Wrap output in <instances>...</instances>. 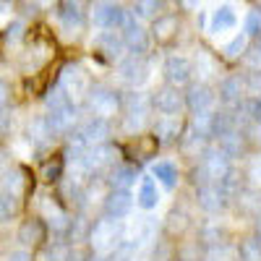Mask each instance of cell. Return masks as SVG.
I'll return each mask as SVG.
<instances>
[{
	"label": "cell",
	"mask_w": 261,
	"mask_h": 261,
	"mask_svg": "<svg viewBox=\"0 0 261 261\" xmlns=\"http://www.w3.org/2000/svg\"><path fill=\"white\" fill-rule=\"evenodd\" d=\"M136 204L141 206V209H154L157 204H160V186H157V180L151 178V175H146V178H141L139 180V188H136Z\"/></svg>",
	"instance_id": "obj_9"
},
{
	"label": "cell",
	"mask_w": 261,
	"mask_h": 261,
	"mask_svg": "<svg viewBox=\"0 0 261 261\" xmlns=\"http://www.w3.org/2000/svg\"><path fill=\"white\" fill-rule=\"evenodd\" d=\"M89 105H92V113L97 118H113L118 113V94L110 89H92Z\"/></svg>",
	"instance_id": "obj_4"
},
{
	"label": "cell",
	"mask_w": 261,
	"mask_h": 261,
	"mask_svg": "<svg viewBox=\"0 0 261 261\" xmlns=\"http://www.w3.org/2000/svg\"><path fill=\"white\" fill-rule=\"evenodd\" d=\"M235 11L230 6H222V8H217L214 11V18H212V32H222V29H232L235 27Z\"/></svg>",
	"instance_id": "obj_17"
},
{
	"label": "cell",
	"mask_w": 261,
	"mask_h": 261,
	"mask_svg": "<svg viewBox=\"0 0 261 261\" xmlns=\"http://www.w3.org/2000/svg\"><path fill=\"white\" fill-rule=\"evenodd\" d=\"M8 261H32V253L24 251V248H16V251H11Z\"/></svg>",
	"instance_id": "obj_39"
},
{
	"label": "cell",
	"mask_w": 261,
	"mask_h": 261,
	"mask_svg": "<svg viewBox=\"0 0 261 261\" xmlns=\"http://www.w3.org/2000/svg\"><path fill=\"white\" fill-rule=\"evenodd\" d=\"M86 230H89V227H86V222L81 220V217H79V220H73V222L68 225V232H71V238H73V241H84Z\"/></svg>",
	"instance_id": "obj_33"
},
{
	"label": "cell",
	"mask_w": 261,
	"mask_h": 261,
	"mask_svg": "<svg viewBox=\"0 0 261 261\" xmlns=\"http://www.w3.org/2000/svg\"><path fill=\"white\" fill-rule=\"evenodd\" d=\"M183 102H186L188 110H193V113H206V110H212V105H214V94H212L209 86L193 84L188 89V94H183Z\"/></svg>",
	"instance_id": "obj_6"
},
{
	"label": "cell",
	"mask_w": 261,
	"mask_h": 261,
	"mask_svg": "<svg viewBox=\"0 0 261 261\" xmlns=\"http://www.w3.org/2000/svg\"><path fill=\"white\" fill-rule=\"evenodd\" d=\"M8 102H11V86H8V81L0 79V110H6Z\"/></svg>",
	"instance_id": "obj_37"
},
{
	"label": "cell",
	"mask_w": 261,
	"mask_h": 261,
	"mask_svg": "<svg viewBox=\"0 0 261 261\" xmlns=\"http://www.w3.org/2000/svg\"><path fill=\"white\" fill-rule=\"evenodd\" d=\"M172 256H175V248H172L167 241H160L154 246V261H172Z\"/></svg>",
	"instance_id": "obj_32"
},
{
	"label": "cell",
	"mask_w": 261,
	"mask_h": 261,
	"mask_svg": "<svg viewBox=\"0 0 261 261\" xmlns=\"http://www.w3.org/2000/svg\"><path fill=\"white\" fill-rule=\"evenodd\" d=\"M105 209H107V217L110 220H123V217L130 214L134 209V196H130L128 188H115L105 201Z\"/></svg>",
	"instance_id": "obj_3"
},
{
	"label": "cell",
	"mask_w": 261,
	"mask_h": 261,
	"mask_svg": "<svg viewBox=\"0 0 261 261\" xmlns=\"http://www.w3.org/2000/svg\"><path fill=\"white\" fill-rule=\"evenodd\" d=\"M199 256H201L199 243H188L178 248V261H199Z\"/></svg>",
	"instance_id": "obj_31"
},
{
	"label": "cell",
	"mask_w": 261,
	"mask_h": 261,
	"mask_svg": "<svg viewBox=\"0 0 261 261\" xmlns=\"http://www.w3.org/2000/svg\"><path fill=\"white\" fill-rule=\"evenodd\" d=\"M60 172H63V162H60V160L47 162V167H45V180H58Z\"/></svg>",
	"instance_id": "obj_36"
},
{
	"label": "cell",
	"mask_w": 261,
	"mask_h": 261,
	"mask_svg": "<svg viewBox=\"0 0 261 261\" xmlns=\"http://www.w3.org/2000/svg\"><path fill=\"white\" fill-rule=\"evenodd\" d=\"M6 125H8V115H6V110H0V134L6 130Z\"/></svg>",
	"instance_id": "obj_41"
},
{
	"label": "cell",
	"mask_w": 261,
	"mask_h": 261,
	"mask_svg": "<svg viewBox=\"0 0 261 261\" xmlns=\"http://www.w3.org/2000/svg\"><path fill=\"white\" fill-rule=\"evenodd\" d=\"M222 241V230H220V225H204L201 227V243H206V246H217Z\"/></svg>",
	"instance_id": "obj_28"
},
{
	"label": "cell",
	"mask_w": 261,
	"mask_h": 261,
	"mask_svg": "<svg viewBox=\"0 0 261 261\" xmlns=\"http://www.w3.org/2000/svg\"><path fill=\"white\" fill-rule=\"evenodd\" d=\"M151 105H154V110H157L160 115H170V118H175L186 102H183V94L178 92V86H165V89H160V92L154 94Z\"/></svg>",
	"instance_id": "obj_1"
},
{
	"label": "cell",
	"mask_w": 261,
	"mask_h": 261,
	"mask_svg": "<svg viewBox=\"0 0 261 261\" xmlns=\"http://www.w3.org/2000/svg\"><path fill=\"white\" fill-rule=\"evenodd\" d=\"M60 89L68 94L71 99L73 97H81V94H86V89H89V81H86V73H81L76 65H68V68L63 71V76H60Z\"/></svg>",
	"instance_id": "obj_5"
},
{
	"label": "cell",
	"mask_w": 261,
	"mask_h": 261,
	"mask_svg": "<svg viewBox=\"0 0 261 261\" xmlns=\"http://www.w3.org/2000/svg\"><path fill=\"white\" fill-rule=\"evenodd\" d=\"M175 139H180V125H178V120L170 118V115L160 118V120L154 123V141H175Z\"/></svg>",
	"instance_id": "obj_12"
},
{
	"label": "cell",
	"mask_w": 261,
	"mask_h": 261,
	"mask_svg": "<svg viewBox=\"0 0 261 261\" xmlns=\"http://www.w3.org/2000/svg\"><path fill=\"white\" fill-rule=\"evenodd\" d=\"M134 180H136L134 167H118V170L113 172V186H115V188H128Z\"/></svg>",
	"instance_id": "obj_27"
},
{
	"label": "cell",
	"mask_w": 261,
	"mask_h": 261,
	"mask_svg": "<svg viewBox=\"0 0 261 261\" xmlns=\"http://www.w3.org/2000/svg\"><path fill=\"white\" fill-rule=\"evenodd\" d=\"M238 201H241V204H243V209H248V212H253V209H258V206H261L258 196H256V193H251V191L241 193V196H238Z\"/></svg>",
	"instance_id": "obj_34"
},
{
	"label": "cell",
	"mask_w": 261,
	"mask_h": 261,
	"mask_svg": "<svg viewBox=\"0 0 261 261\" xmlns=\"http://www.w3.org/2000/svg\"><path fill=\"white\" fill-rule=\"evenodd\" d=\"M45 217H47V225L55 227L58 232H65V230H68V225H71L68 214H65L60 206H55V204H47L45 206Z\"/></svg>",
	"instance_id": "obj_18"
},
{
	"label": "cell",
	"mask_w": 261,
	"mask_h": 261,
	"mask_svg": "<svg viewBox=\"0 0 261 261\" xmlns=\"http://www.w3.org/2000/svg\"><path fill=\"white\" fill-rule=\"evenodd\" d=\"M175 32H178V21L172 18V16L157 18V24H154V37H157L160 42H167V39H172V37H175Z\"/></svg>",
	"instance_id": "obj_21"
},
{
	"label": "cell",
	"mask_w": 261,
	"mask_h": 261,
	"mask_svg": "<svg viewBox=\"0 0 261 261\" xmlns=\"http://www.w3.org/2000/svg\"><path fill=\"white\" fill-rule=\"evenodd\" d=\"M191 73H193V68H191L188 58H183V55L167 58V63H165V76H167V81H170L172 86L188 84V81H191Z\"/></svg>",
	"instance_id": "obj_7"
},
{
	"label": "cell",
	"mask_w": 261,
	"mask_h": 261,
	"mask_svg": "<svg viewBox=\"0 0 261 261\" xmlns=\"http://www.w3.org/2000/svg\"><path fill=\"white\" fill-rule=\"evenodd\" d=\"M144 71H146L144 63L136 60V55L130 58V60H125V63H120V76H123L125 81H130V84H141V81L146 79Z\"/></svg>",
	"instance_id": "obj_15"
},
{
	"label": "cell",
	"mask_w": 261,
	"mask_h": 261,
	"mask_svg": "<svg viewBox=\"0 0 261 261\" xmlns=\"http://www.w3.org/2000/svg\"><path fill=\"white\" fill-rule=\"evenodd\" d=\"M235 125H238L235 115H230V113H217L214 120H212V136H222V134H227V130H235Z\"/></svg>",
	"instance_id": "obj_23"
},
{
	"label": "cell",
	"mask_w": 261,
	"mask_h": 261,
	"mask_svg": "<svg viewBox=\"0 0 261 261\" xmlns=\"http://www.w3.org/2000/svg\"><path fill=\"white\" fill-rule=\"evenodd\" d=\"M243 50H246V39H243V37H235V39L230 42V45L225 47L227 58H238V55H241Z\"/></svg>",
	"instance_id": "obj_35"
},
{
	"label": "cell",
	"mask_w": 261,
	"mask_h": 261,
	"mask_svg": "<svg viewBox=\"0 0 261 261\" xmlns=\"http://www.w3.org/2000/svg\"><path fill=\"white\" fill-rule=\"evenodd\" d=\"M21 188H24V172H21V170H13V172H8V175H6V191H11V193H18Z\"/></svg>",
	"instance_id": "obj_30"
},
{
	"label": "cell",
	"mask_w": 261,
	"mask_h": 261,
	"mask_svg": "<svg viewBox=\"0 0 261 261\" xmlns=\"http://www.w3.org/2000/svg\"><path fill=\"white\" fill-rule=\"evenodd\" d=\"M107 134H110V125H107V118H92V120H86L81 128H79V134L73 136L76 141L86 144V146H97L99 141L107 139Z\"/></svg>",
	"instance_id": "obj_2"
},
{
	"label": "cell",
	"mask_w": 261,
	"mask_h": 261,
	"mask_svg": "<svg viewBox=\"0 0 261 261\" xmlns=\"http://www.w3.org/2000/svg\"><path fill=\"white\" fill-rule=\"evenodd\" d=\"M222 204H225V193L220 191V186H217V183H204L199 188V206L204 212H209V214L212 212H220Z\"/></svg>",
	"instance_id": "obj_10"
},
{
	"label": "cell",
	"mask_w": 261,
	"mask_h": 261,
	"mask_svg": "<svg viewBox=\"0 0 261 261\" xmlns=\"http://www.w3.org/2000/svg\"><path fill=\"white\" fill-rule=\"evenodd\" d=\"M45 238V227H42L39 220H29L18 227V241L21 243H39Z\"/></svg>",
	"instance_id": "obj_16"
},
{
	"label": "cell",
	"mask_w": 261,
	"mask_h": 261,
	"mask_svg": "<svg viewBox=\"0 0 261 261\" xmlns=\"http://www.w3.org/2000/svg\"><path fill=\"white\" fill-rule=\"evenodd\" d=\"M212 120H214V113H196L193 115V123H191V130L196 136H201V139H206V136H212Z\"/></svg>",
	"instance_id": "obj_20"
},
{
	"label": "cell",
	"mask_w": 261,
	"mask_h": 261,
	"mask_svg": "<svg viewBox=\"0 0 261 261\" xmlns=\"http://www.w3.org/2000/svg\"><path fill=\"white\" fill-rule=\"evenodd\" d=\"M16 209H18L16 193H11V191H3V193H0V222H8L11 217L16 214Z\"/></svg>",
	"instance_id": "obj_25"
},
{
	"label": "cell",
	"mask_w": 261,
	"mask_h": 261,
	"mask_svg": "<svg viewBox=\"0 0 261 261\" xmlns=\"http://www.w3.org/2000/svg\"><path fill=\"white\" fill-rule=\"evenodd\" d=\"M47 261H71V246H63V243H55L50 251H47V256H45Z\"/></svg>",
	"instance_id": "obj_29"
},
{
	"label": "cell",
	"mask_w": 261,
	"mask_h": 261,
	"mask_svg": "<svg viewBox=\"0 0 261 261\" xmlns=\"http://www.w3.org/2000/svg\"><path fill=\"white\" fill-rule=\"evenodd\" d=\"M238 258L241 261H261V241L258 238H246L238 246Z\"/></svg>",
	"instance_id": "obj_19"
},
{
	"label": "cell",
	"mask_w": 261,
	"mask_h": 261,
	"mask_svg": "<svg viewBox=\"0 0 261 261\" xmlns=\"http://www.w3.org/2000/svg\"><path fill=\"white\" fill-rule=\"evenodd\" d=\"M151 178H154L157 183H162L165 188H172L178 183V167L172 162H157L154 167H151Z\"/></svg>",
	"instance_id": "obj_14"
},
{
	"label": "cell",
	"mask_w": 261,
	"mask_h": 261,
	"mask_svg": "<svg viewBox=\"0 0 261 261\" xmlns=\"http://www.w3.org/2000/svg\"><path fill=\"white\" fill-rule=\"evenodd\" d=\"M115 243H120L115 220H102L92 227V246L94 248H113Z\"/></svg>",
	"instance_id": "obj_8"
},
{
	"label": "cell",
	"mask_w": 261,
	"mask_h": 261,
	"mask_svg": "<svg viewBox=\"0 0 261 261\" xmlns=\"http://www.w3.org/2000/svg\"><path fill=\"white\" fill-rule=\"evenodd\" d=\"M243 92H246V81H243L241 76H227V79H222V84H220V97H222L225 102H241Z\"/></svg>",
	"instance_id": "obj_11"
},
{
	"label": "cell",
	"mask_w": 261,
	"mask_h": 261,
	"mask_svg": "<svg viewBox=\"0 0 261 261\" xmlns=\"http://www.w3.org/2000/svg\"><path fill=\"white\" fill-rule=\"evenodd\" d=\"M86 258H89V251L86 248H81V246L71 248V261H86Z\"/></svg>",
	"instance_id": "obj_40"
},
{
	"label": "cell",
	"mask_w": 261,
	"mask_h": 261,
	"mask_svg": "<svg viewBox=\"0 0 261 261\" xmlns=\"http://www.w3.org/2000/svg\"><path fill=\"white\" fill-rule=\"evenodd\" d=\"M125 45L134 50V55H144L146 50H149V39L144 37V32L141 29H128V34H125Z\"/></svg>",
	"instance_id": "obj_22"
},
{
	"label": "cell",
	"mask_w": 261,
	"mask_h": 261,
	"mask_svg": "<svg viewBox=\"0 0 261 261\" xmlns=\"http://www.w3.org/2000/svg\"><path fill=\"white\" fill-rule=\"evenodd\" d=\"M165 227H167V232H170V235H180V232L188 227V214H186V212H180V209L170 212V214H167Z\"/></svg>",
	"instance_id": "obj_24"
},
{
	"label": "cell",
	"mask_w": 261,
	"mask_h": 261,
	"mask_svg": "<svg viewBox=\"0 0 261 261\" xmlns=\"http://www.w3.org/2000/svg\"><path fill=\"white\" fill-rule=\"evenodd\" d=\"M248 60V65L256 71V73H261V47H256V50H251V55L246 58Z\"/></svg>",
	"instance_id": "obj_38"
},
{
	"label": "cell",
	"mask_w": 261,
	"mask_h": 261,
	"mask_svg": "<svg viewBox=\"0 0 261 261\" xmlns=\"http://www.w3.org/2000/svg\"><path fill=\"white\" fill-rule=\"evenodd\" d=\"M99 47H102V53H107V55H120V50L125 47V42H123L120 37H115V34H105V37L99 39Z\"/></svg>",
	"instance_id": "obj_26"
},
{
	"label": "cell",
	"mask_w": 261,
	"mask_h": 261,
	"mask_svg": "<svg viewBox=\"0 0 261 261\" xmlns=\"http://www.w3.org/2000/svg\"><path fill=\"white\" fill-rule=\"evenodd\" d=\"M220 151L232 160V157H241L243 154V136L238 134V130H227V134L220 136Z\"/></svg>",
	"instance_id": "obj_13"
}]
</instances>
